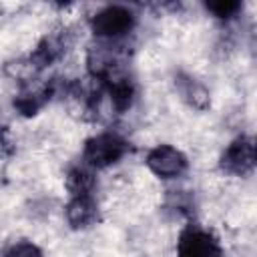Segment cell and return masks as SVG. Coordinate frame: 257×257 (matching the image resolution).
Listing matches in <instances>:
<instances>
[{"label": "cell", "mask_w": 257, "mask_h": 257, "mask_svg": "<svg viewBox=\"0 0 257 257\" xmlns=\"http://www.w3.org/2000/svg\"><path fill=\"white\" fill-rule=\"evenodd\" d=\"M2 257H42V251L32 241H14L4 249Z\"/></svg>", "instance_id": "cell-10"}, {"label": "cell", "mask_w": 257, "mask_h": 257, "mask_svg": "<svg viewBox=\"0 0 257 257\" xmlns=\"http://www.w3.org/2000/svg\"><path fill=\"white\" fill-rule=\"evenodd\" d=\"M96 185V177H94V169H90L88 165L80 163V165H72L66 175H64V187L70 193V197H78V195H92V189Z\"/></svg>", "instance_id": "cell-8"}, {"label": "cell", "mask_w": 257, "mask_h": 257, "mask_svg": "<svg viewBox=\"0 0 257 257\" xmlns=\"http://www.w3.org/2000/svg\"><path fill=\"white\" fill-rule=\"evenodd\" d=\"M128 151L126 141L112 131H102L90 137L82 149V163L94 171H102L118 163Z\"/></svg>", "instance_id": "cell-2"}, {"label": "cell", "mask_w": 257, "mask_h": 257, "mask_svg": "<svg viewBox=\"0 0 257 257\" xmlns=\"http://www.w3.org/2000/svg\"><path fill=\"white\" fill-rule=\"evenodd\" d=\"M205 8L219 20H231L241 12L243 6L241 2H235V0H215V2H207Z\"/></svg>", "instance_id": "cell-9"}, {"label": "cell", "mask_w": 257, "mask_h": 257, "mask_svg": "<svg viewBox=\"0 0 257 257\" xmlns=\"http://www.w3.org/2000/svg\"><path fill=\"white\" fill-rule=\"evenodd\" d=\"M147 169L159 179H179L187 173V155L173 145H157L145 157Z\"/></svg>", "instance_id": "cell-4"}, {"label": "cell", "mask_w": 257, "mask_h": 257, "mask_svg": "<svg viewBox=\"0 0 257 257\" xmlns=\"http://www.w3.org/2000/svg\"><path fill=\"white\" fill-rule=\"evenodd\" d=\"M219 165L227 175H233V177L251 173L257 167V137L253 135L235 137L225 147L219 159Z\"/></svg>", "instance_id": "cell-3"}, {"label": "cell", "mask_w": 257, "mask_h": 257, "mask_svg": "<svg viewBox=\"0 0 257 257\" xmlns=\"http://www.w3.org/2000/svg\"><path fill=\"white\" fill-rule=\"evenodd\" d=\"M177 257H223V247L211 231L191 225L179 235Z\"/></svg>", "instance_id": "cell-5"}, {"label": "cell", "mask_w": 257, "mask_h": 257, "mask_svg": "<svg viewBox=\"0 0 257 257\" xmlns=\"http://www.w3.org/2000/svg\"><path fill=\"white\" fill-rule=\"evenodd\" d=\"M137 26L135 12L124 4H106L90 16V30L96 40L122 42Z\"/></svg>", "instance_id": "cell-1"}, {"label": "cell", "mask_w": 257, "mask_h": 257, "mask_svg": "<svg viewBox=\"0 0 257 257\" xmlns=\"http://www.w3.org/2000/svg\"><path fill=\"white\" fill-rule=\"evenodd\" d=\"M98 217H100V209L92 195L70 197L64 207V219L72 229H88L96 225Z\"/></svg>", "instance_id": "cell-6"}, {"label": "cell", "mask_w": 257, "mask_h": 257, "mask_svg": "<svg viewBox=\"0 0 257 257\" xmlns=\"http://www.w3.org/2000/svg\"><path fill=\"white\" fill-rule=\"evenodd\" d=\"M175 90H177L179 98L193 110H207L211 106L209 88L189 72L175 74Z\"/></svg>", "instance_id": "cell-7"}]
</instances>
